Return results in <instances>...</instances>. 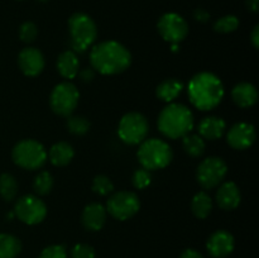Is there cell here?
<instances>
[{
    "mask_svg": "<svg viewBox=\"0 0 259 258\" xmlns=\"http://www.w3.org/2000/svg\"><path fill=\"white\" fill-rule=\"evenodd\" d=\"M90 62L94 70L103 75H116L129 68L132 55L121 43L116 40H104L93 47Z\"/></svg>",
    "mask_w": 259,
    "mask_h": 258,
    "instance_id": "cell-1",
    "label": "cell"
},
{
    "mask_svg": "<svg viewBox=\"0 0 259 258\" xmlns=\"http://www.w3.org/2000/svg\"><path fill=\"white\" fill-rule=\"evenodd\" d=\"M187 91L192 105L204 111L217 108L224 98V85L222 80L206 71L196 73L190 80Z\"/></svg>",
    "mask_w": 259,
    "mask_h": 258,
    "instance_id": "cell-2",
    "label": "cell"
},
{
    "mask_svg": "<svg viewBox=\"0 0 259 258\" xmlns=\"http://www.w3.org/2000/svg\"><path fill=\"white\" fill-rule=\"evenodd\" d=\"M192 128H194V115L184 104H168L159 113L158 129L167 138H182L189 134Z\"/></svg>",
    "mask_w": 259,
    "mask_h": 258,
    "instance_id": "cell-3",
    "label": "cell"
},
{
    "mask_svg": "<svg viewBox=\"0 0 259 258\" xmlns=\"http://www.w3.org/2000/svg\"><path fill=\"white\" fill-rule=\"evenodd\" d=\"M68 30L71 47L75 53L85 52L98 37V27L95 22L85 13H75L71 15L68 19Z\"/></svg>",
    "mask_w": 259,
    "mask_h": 258,
    "instance_id": "cell-4",
    "label": "cell"
},
{
    "mask_svg": "<svg viewBox=\"0 0 259 258\" xmlns=\"http://www.w3.org/2000/svg\"><path fill=\"white\" fill-rule=\"evenodd\" d=\"M174 152L168 143L162 139H144L138 149V159L142 167L148 171L164 168L171 163Z\"/></svg>",
    "mask_w": 259,
    "mask_h": 258,
    "instance_id": "cell-5",
    "label": "cell"
},
{
    "mask_svg": "<svg viewBox=\"0 0 259 258\" xmlns=\"http://www.w3.org/2000/svg\"><path fill=\"white\" fill-rule=\"evenodd\" d=\"M13 161L24 169H38L47 161V152L42 143L34 139H23L18 142L12 152Z\"/></svg>",
    "mask_w": 259,
    "mask_h": 258,
    "instance_id": "cell-6",
    "label": "cell"
},
{
    "mask_svg": "<svg viewBox=\"0 0 259 258\" xmlns=\"http://www.w3.org/2000/svg\"><path fill=\"white\" fill-rule=\"evenodd\" d=\"M149 124L146 116L137 111L126 113L118 125V136L129 146L141 144L148 136Z\"/></svg>",
    "mask_w": 259,
    "mask_h": 258,
    "instance_id": "cell-7",
    "label": "cell"
},
{
    "mask_svg": "<svg viewBox=\"0 0 259 258\" xmlns=\"http://www.w3.org/2000/svg\"><path fill=\"white\" fill-rule=\"evenodd\" d=\"M80 99V93L72 82H61L55 86L51 93L50 105L55 114L60 116H70L75 111Z\"/></svg>",
    "mask_w": 259,
    "mask_h": 258,
    "instance_id": "cell-8",
    "label": "cell"
},
{
    "mask_svg": "<svg viewBox=\"0 0 259 258\" xmlns=\"http://www.w3.org/2000/svg\"><path fill=\"white\" fill-rule=\"evenodd\" d=\"M227 172L228 166L224 159L219 157H209L197 167L196 179L202 189L211 190L222 184L227 176Z\"/></svg>",
    "mask_w": 259,
    "mask_h": 258,
    "instance_id": "cell-9",
    "label": "cell"
},
{
    "mask_svg": "<svg viewBox=\"0 0 259 258\" xmlns=\"http://www.w3.org/2000/svg\"><path fill=\"white\" fill-rule=\"evenodd\" d=\"M141 207L139 197L132 191H118L109 197L106 211L118 220H128L138 212Z\"/></svg>",
    "mask_w": 259,
    "mask_h": 258,
    "instance_id": "cell-10",
    "label": "cell"
},
{
    "mask_svg": "<svg viewBox=\"0 0 259 258\" xmlns=\"http://www.w3.org/2000/svg\"><path fill=\"white\" fill-rule=\"evenodd\" d=\"M14 212L18 219L28 225L39 224L47 217V206L39 197L34 195L22 196L14 206Z\"/></svg>",
    "mask_w": 259,
    "mask_h": 258,
    "instance_id": "cell-11",
    "label": "cell"
},
{
    "mask_svg": "<svg viewBox=\"0 0 259 258\" xmlns=\"http://www.w3.org/2000/svg\"><path fill=\"white\" fill-rule=\"evenodd\" d=\"M158 33L164 40L169 43H177L185 39L189 34V24L177 13H166L158 20Z\"/></svg>",
    "mask_w": 259,
    "mask_h": 258,
    "instance_id": "cell-12",
    "label": "cell"
},
{
    "mask_svg": "<svg viewBox=\"0 0 259 258\" xmlns=\"http://www.w3.org/2000/svg\"><path fill=\"white\" fill-rule=\"evenodd\" d=\"M255 129L252 124L249 123H237L229 129L227 134V141L232 148L243 151L252 146L255 142Z\"/></svg>",
    "mask_w": 259,
    "mask_h": 258,
    "instance_id": "cell-13",
    "label": "cell"
},
{
    "mask_svg": "<svg viewBox=\"0 0 259 258\" xmlns=\"http://www.w3.org/2000/svg\"><path fill=\"white\" fill-rule=\"evenodd\" d=\"M18 65L25 76L35 77L45 68V57L38 48L27 47L20 51L18 56Z\"/></svg>",
    "mask_w": 259,
    "mask_h": 258,
    "instance_id": "cell-14",
    "label": "cell"
},
{
    "mask_svg": "<svg viewBox=\"0 0 259 258\" xmlns=\"http://www.w3.org/2000/svg\"><path fill=\"white\" fill-rule=\"evenodd\" d=\"M234 237L227 230H217L207 239L206 248L214 258H224L234 249Z\"/></svg>",
    "mask_w": 259,
    "mask_h": 258,
    "instance_id": "cell-15",
    "label": "cell"
},
{
    "mask_svg": "<svg viewBox=\"0 0 259 258\" xmlns=\"http://www.w3.org/2000/svg\"><path fill=\"white\" fill-rule=\"evenodd\" d=\"M242 195L235 182H224L217 192V204L220 209L230 211L239 206Z\"/></svg>",
    "mask_w": 259,
    "mask_h": 258,
    "instance_id": "cell-16",
    "label": "cell"
},
{
    "mask_svg": "<svg viewBox=\"0 0 259 258\" xmlns=\"http://www.w3.org/2000/svg\"><path fill=\"white\" fill-rule=\"evenodd\" d=\"M81 220L86 229L90 232H98L106 222V209L99 202H91L83 209Z\"/></svg>",
    "mask_w": 259,
    "mask_h": 258,
    "instance_id": "cell-17",
    "label": "cell"
},
{
    "mask_svg": "<svg viewBox=\"0 0 259 258\" xmlns=\"http://www.w3.org/2000/svg\"><path fill=\"white\" fill-rule=\"evenodd\" d=\"M232 99L239 108H250L258 100V91L249 82H239L232 90Z\"/></svg>",
    "mask_w": 259,
    "mask_h": 258,
    "instance_id": "cell-18",
    "label": "cell"
},
{
    "mask_svg": "<svg viewBox=\"0 0 259 258\" xmlns=\"http://www.w3.org/2000/svg\"><path fill=\"white\" fill-rule=\"evenodd\" d=\"M227 124L219 116H206L199 123V136L202 139L217 141L225 133Z\"/></svg>",
    "mask_w": 259,
    "mask_h": 258,
    "instance_id": "cell-19",
    "label": "cell"
},
{
    "mask_svg": "<svg viewBox=\"0 0 259 258\" xmlns=\"http://www.w3.org/2000/svg\"><path fill=\"white\" fill-rule=\"evenodd\" d=\"M73 156H75L73 147L67 142H58L53 144L48 152V158L51 163L57 167L67 166L73 159Z\"/></svg>",
    "mask_w": 259,
    "mask_h": 258,
    "instance_id": "cell-20",
    "label": "cell"
},
{
    "mask_svg": "<svg viewBox=\"0 0 259 258\" xmlns=\"http://www.w3.org/2000/svg\"><path fill=\"white\" fill-rule=\"evenodd\" d=\"M78 62L77 55L73 51H65L57 58V70L60 75L65 78H73L77 76Z\"/></svg>",
    "mask_w": 259,
    "mask_h": 258,
    "instance_id": "cell-21",
    "label": "cell"
},
{
    "mask_svg": "<svg viewBox=\"0 0 259 258\" xmlns=\"http://www.w3.org/2000/svg\"><path fill=\"white\" fill-rule=\"evenodd\" d=\"M182 89H184V85L181 81L176 80V78H167L157 86L156 95L162 101L172 103L182 93Z\"/></svg>",
    "mask_w": 259,
    "mask_h": 258,
    "instance_id": "cell-22",
    "label": "cell"
},
{
    "mask_svg": "<svg viewBox=\"0 0 259 258\" xmlns=\"http://www.w3.org/2000/svg\"><path fill=\"white\" fill-rule=\"evenodd\" d=\"M212 210V200L205 191L197 192L191 201V211L199 219H205Z\"/></svg>",
    "mask_w": 259,
    "mask_h": 258,
    "instance_id": "cell-23",
    "label": "cell"
},
{
    "mask_svg": "<svg viewBox=\"0 0 259 258\" xmlns=\"http://www.w3.org/2000/svg\"><path fill=\"white\" fill-rule=\"evenodd\" d=\"M22 250V243L12 234H0V258H17Z\"/></svg>",
    "mask_w": 259,
    "mask_h": 258,
    "instance_id": "cell-24",
    "label": "cell"
},
{
    "mask_svg": "<svg viewBox=\"0 0 259 258\" xmlns=\"http://www.w3.org/2000/svg\"><path fill=\"white\" fill-rule=\"evenodd\" d=\"M182 147L190 157H201L205 152V141L199 134H186L182 137Z\"/></svg>",
    "mask_w": 259,
    "mask_h": 258,
    "instance_id": "cell-25",
    "label": "cell"
},
{
    "mask_svg": "<svg viewBox=\"0 0 259 258\" xmlns=\"http://www.w3.org/2000/svg\"><path fill=\"white\" fill-rule=\"evenodd\" d=\"M18 194V182L10 174H3L0 176V195L5 201H12Z\"/></svg>",
    "mask_w": 259,
    "mask_h": 258,
    "instance_id": "cell-26",
    "label": "cell"
},
{
    "mask_svg": "<svg viewBox=\"0 0 259 258\" xmlns=\"http://www.w3.org/2000/svg\"><path fill=\"white\" fill-rule=\"evenodd\" d=\"M53 187V177L50 172L42 171L35 176L33 181V190L38 195H47L50 194Z\"/></svg>",
    "mask_w": 259,
    "mask_h": 258,
    "instance_id": "cell-27",
    "label": "cell"
},
{
    "mask_svg": "<svg viewBox=\"0 0 259 258\" xmlns=\"http://www.w3.org/2000/svg\"><path fill=\"white\" fill-rule=\"evenodd\" d=\"M238 27H239V19L232 14L219 18L214 24L215 32L223 33V34L234 32V30L238 29Z\"/></svg>",
    "mask_w": 259,
    "mask_h": 258,
    "instance_id": "cell-28",
    "label": "cell"
},
{
    "mask_svg": "<svg viewBox=\"0 0 259 258\" xmlns=\"http://www.w3.org/2000/svg\"><path fill=\"white\" fill-rule=\"evenodd\" d=\"M67 129L75 136H83L90 129V121L83 116H67Z\"/></svg>",
    "mask_w": 259,
    "mask_h": 258,
    "instance_id": "cell-29",
    "label": "cell"
},
{
    "mask_svg": "<svg viewBox=\"0 0 259 258\" xmlns=\"http://www.w3.org/2000/svg\"><path fill=\"white\" fill-rule=\"evenodd\" d=\"M93 191L100 196H108L114 191V185L108 176L98 175L93 181Z\"/></svg>",
    "mask_w": 259,
    "mask_h": 258,
    "instance_id": "cell-30",
    "label": "cell"
},
{
    "mask_svg": "<svg viewBox=\"0 0 259 258\" xmlns=\"http://www.w3.org/2000/svg\"><path fill=\"white\" fill-rule=\"evenodd\" d=\"M152 176L151 172L146 168H139L137 169L133 174V177H132V182H133V186L138 190H143L146 187H148L151 185Z\"/></svg>",
    "mask_w": 259,
    "mask_h": 258,
    "instance_id": "cell-31",
    "label": "cell"
},
{
    "mask_svg": "<svg viewBox=\"0 0 259 258\" xmlns=\"http://www.w3.org/2000/svg\"><path fill=\"white\" fill-rule=\"evenodd\" d=\"M38 35V28L33 22H24L19 28V37L24 43L34 42Z\"/></svg>",
    "mask_w": 259,
    "mask_h": 258,
    "instance_id": "cell-32",
    "label": "cell"
},
{
    "mask_svg": "<svg viewBox=\"0 0 259 258\" xmlns=\"http://www.w3.org/2000/svg\"><path fill=\"white\" fill-rule=\"evenodd\" d=\"M71 257L72 258H95L96 253L91 245L85 243H78L71 250Z\"/></svg>",
    "mask_w": 259,
    "mask_h": 258,
    "instance_id": "cell-33",
    "label": "cell"
},
{
    "mask_svg": "<svg viewBox=\"0 0 259 258\" xmlns=\"http://www.w3.org/2000/svg\"><path fill=\"white\" fill-rule=\"evenodd\" d=\"M39 258H67V252L63 245L53 244L45 248L39 254Z\"/></svg>",
    "mask_w": 259,
    "mask_h": 258,
    "instance_id": "cell-34",
    "label": "cell"
},
{
    "mask_svg": "<svg viewBox=\"0 0 259 258\" xmlns=\"http://www.w3.org/2000/svg\"><path fill=\"white\" fill-rule=\"evenodd\" d=\"M194 18L197 20V22L206 23L207 20L210 19V14H209V12H206L205 9H201V8H199V9H196L194 12Z\"/></svg>",
    "mask_w": 259,
    "mask_h": 258,
    "instance_id": "cell-35",
    "label": "cell"
},
{
    "mask_svg": "<svg viewBox=\"0 0 259 258\" xmlns=\"http://www.w3.org/2000/svg\"><path fill=\"white\" fill-rule=\"evenodd\" d=\"M94 70L93 68H85L80 72V78L83 81V82H90L91 80L94 78Z\"/></svg>",
    "mask_w": 259,
    "mask_h": 258,
    "instance_id": "cell-36",
    "label": "cell"
},
{
    "mask_svg": "<svg viewBox=\"0 0 259 258\" xmlns=\"http://www.w3.org/2000/svg\"><path fill=\"white\" fill-rule=\"evenodd\" d=\"M180 258H204L202 257V254L200 252H197V250L195 249H186L182 252L181 257Z\"/></svg>",
    "mask_w": 259,
    "mask_h": 258,
    "instance_id": "cell-37",
    "label": "cell"
},
{
    "mask_svg": "<svg viewBox=\"0 0 259 258\" xmlns=\"http://www.w3.org/2000/svg\"><path fill=\"white\" fill-rule=\"evenodd\" d=\"M250 40H252L254 48L259 47V27L258 25H255L254 29L252 30V34H250Z\"/></svg>",
    "mask_w": 259,
    "mask_h": 258,
    "instance_id": "cell-38",
    "label": "cell"
},
{
    "mask_svg": "<svg viewBox=\"0 0 259 258\" xmlns=\"http://www.w3.org/2000/svg\"><path fill=\"white\" fill-rule=\"evenodd\" d=\"M248 8L253 13H257L259 8V0H248Z\"/></svg>",
    "mask_w": 259,
    "mask_h": 258,
    "instance_id": "cell-39",
    "label": "cell"
},
{
    "mask_svg": "<svg viewBox=\"0 0 259 258\" xmlns=\"http://www.w3.org/2000/svg\"><path fill=\"white\" fill-rule=\"evenodd\" d=\"M40 2H46V0H40Z\"/></svg>",
    "mask_w": 259,
    "mask_h": 258,
    "instance_id": "cell-40",
    "label": "cell"
}]
</instances>
